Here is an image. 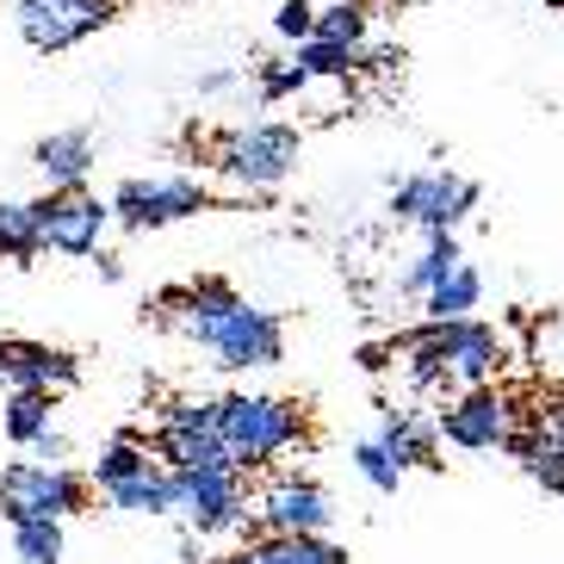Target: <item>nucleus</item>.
Wrapping results in <instances>:
<instances>
[{
    "label": "nucleus",
    "mask_w": 564,
    "mask_h": 564,
    "mask_svg": "<svg viewBox=\"0 0 564 564\" xmlns=\"http://www.w3.org/2000/svg\"><path fill=\"white\" fill-rule=\"evenodd\" d=\"M162 316L186 335V341H199V348L212 354V366H224V372L280 366V354H285L280 316L261 311V304H249V299H236L224 280H199V285L167 292Z\"/></svg>",
    "instance_id": "obj_1"
},
{
    "label": "nucleus",
    "mask_w": 564,
    "mask_h": 564,
    "mask_svg": "<svg viewBox=\"0 0 564 564\" xmlns=\"http://www.w3.org/2000/svg\"><path fill=\"white\" fill-rule=\"evenodd\" d=\"M410 348V384L434 391V384H484L502 366V341L478 316H429L415 335H403Z\"/></svg>",
    "instance_id": "obj_2"
},
{
    "label": "nucleus",
    "mask_w": 564,
    "mask_h": 564,
    "mask_svg": "<svg viewBox=\"0 0 564 564\" xmlns=\"http://www.w3.org/2000/svg\"><path fill=\"white\" fill-rule=\"evenodd\" d=\"M217 434L242 471H261V465L285 459L292 447L311 441V422L292 398H267V391H230L217 398Z\"/></svg>",
    "instance_id": "obj_3"
},
{
    "label": "nucleus",
    "mask_w": 564,
    "mask_h": 564,
    "mask_svg": "<svg viewBox=\"0 0 564 564\" xmlns=\"http://www.w3.org/2000/svg\"><path fill=\"white\" fill-rule=\"evenodd\" d=\"M212 167L224 181L249 186V193H273V186H285L292 167H299V131H292V124H273V118L242 124V131H230L217 143Z\"/></svg>",
    "instance_id": "obj_4"
},
{
    "label": "nucleus",
    "mask_w": 564,
    "mask_h": 564,
    "mask_svg": "<svg viewBox=\"0 0 564 564\" xmlns=\"http://www.w3.org/2000/svg\"><path fill=\"white\" fill-rule=\"evenodd\" d=\"M174 478V514L199 533H236L249 528V490H242V465H181Z\"/></svg>",
    "instance_id": "obj_5"
},
{
    "label": "nucleus",
    "mask_w": 564,
    "mask_h": 564,
    "mask_svg": "<svg viewBox=\"0 0 564 564\" xmlns=\"http://www.w3.org/2000/svg\"><path fill=\"white\" fill-rule=\"evenodd\" d=\"M106 205H112V224H124V230H162V224L212 212V193L199 174H131V181H118Z\"/></svg>",
    "instance_id": "obj_6"
},
{
    "label": "nucleus",
    "mask_w": 564,
    "mask_h": 564,
    "mask_svg": "<svg viewBox=\"0 0 564 564\" xmlns=\"http://www.w3.org/2000/svg\"><path fill=\"white\" fill-rule=\"evenodd\" d=\"M87 509V478L68 471V465H44V459H19L0 471V514L7 521H25V514H68Z\"/></svg>",
    "instance_id": "obj_7"
},
{
    "label": "nucleus",
    "mask_w": 564,
    "mask_h": 564,
    "mask_svg": "<svg viewBox=\"0 0 564 564\" xmlns=\"http://www.w3.org/2000/svg\"><path fill=\"white\" fill-rule=\"evenodd\" d=\"M112 13H118V0H13L19 37H25L32 51H44V56L87 44L94 32L112 25Z\"/></svg>",
    "instance_id": "obj_8"
},
{
    "label": "nucleus",
    "mask_w": 564,
    "mask_h": 564,
    "mask_svg": "<svg viewBox=\"0 0 564 564\" xmlns=\"http://www.w3.org/2000/svg\"><path fill=\"white\" fill-rule=\"evenodd\" d=\"M471 212H478V181H459L447 167H422L391 193V217L415 230H459Z\"/></svg>",
    "instance_id": "obj_9"
},
{
    "label": "nucleus",
    "mask_w": 564,
    "mask_h": 564,
    "mask_svg": "<svg viewBox=\"0 0 564 564\" xmlns=\"http://www.w3.org/2000/svg\"><path fill=\"white\" fill-rule=\"evenodd\" d=\"M37 205V236L56 254H100V236L112 224V205H100L87 186H51V199Z\"/></svg>",
    "instance_id": "obj_10"
},
{
    "label": "nucleus",
    "mask_w": 564,
    "mask_h": 564,
    "mask_svg": "<svg viewBox=\"0 0 564 564\" xmlns=\"http://www.w3.org/2000/svg\"><path fill=\"white\" fill-rule=\"evenodd\" d=\"M441 441H453V447H465V453H497L502 447V434L514 429V403L502 398L497 384L484 379V384H465L459 398L441 410Z\"/></svg>",
    "instance_id": "obj_11"
},
{
    "label": "nucleus",
    "mask_w": 564,
    "mask_h": 564,
    "mask_svg": "<svg viewBox=\"0 0 564 564\" xmlns=\"http://www.w3.org/2000/svg\"><path fill=\"white\" fill-rule=\"evenodd\" d=\"M261 533H329V490L316 478H273L261 497Z\"/></svg>",
    "instance_id": "obj_12"
},
{
    "label": "nucleus",
    "mask_w": 564,
    "mask_h": 564,
    "mask_svg": "<svg viewBox=\"0 0 564 564\" xmlns=\"http://www.w3.org/2000/svg\"><path fill=\"white\" fill-rule=\"evenodd\" d=\"M82 379V360L51 341H0V384L7 391H68Z\"/></svg>",
    "instance_id": "obj_13"
},
{
    "label": "nucleus",
    "mask_w": 564,
    "mask_h": 564,
    "mask_svg": "<svg viewBox=\"0 0 564 564\" xmlns=\"http://www.w3.org/2000/svg\"><path fill=\"white\" fill-rule=\"evenodd\" d=\"M212 564H348V546H335L329 533H261L242 552Z\"/></svg>",
    "instance_id": "obj_14"
},
{
    "label": "nucleus",
    "mask_w": 564,
    "mask_h": 564,
    "mask_svg": "<svg viewBox=\"0 0 564 564\" xmlns=\"http://www.w3.org/2000/svg\"><path fill=\"white\" fill-rule=\"evenodd\" d=\"M372 441H379L403 471H410V465H422V471L441 465V429L422 422V415H410V410H391V403H384V410H379V434H372Z\"/></svg>",
    "instance_id": "obj_15"
},
{
    "label": "nucleus",
    "mask_w": 564,
    "mask_h": 564,
    "mask_svg": "<svg viewBox=\"0 0 564 564\" xmlns=\"http://www.w3.org/2000/svg\"><path fill=\"white\" fill-rule=\"evenodd\" d=\"M32 162H37V174H44L51 186H87L100 150H94V137L87 131H51V137H37Z\"/></svg>",
    "instance_id": "obj_16"
},
{
    "label": "nucleus",
    "mask_w": 564,
    "mask_h": 564,
    "mask_svg": "<svg viewBox=\"0 0 564 564\" xmlns=\"http://www.w3.org/2000/svg\"><path fill=\"white\" fill-rule=\"evenodd\" d=\"M44 236H37V205L32 199H0V261H37Z\"/></svg>",
    "instance_id": "obj_17"
},
{
    "label": "nucleus",
    "mask_w": 564,
    "mask_h": 564,
    "mask_svg": "<svg viewBox=\"0 0 564 564\" xmlns=\"http://www.w3.org/2000/svg\"><path fill=\"white\" fill-rule=\"evenodd\" d=\"M292 68H299L304 82H341V75H354V68H360V44H335V37H304L299 56H292Z\"/></svg>",
    "instance_id": "obj_18"
},
{
    "label": "nucleus",
    "mask_w": 564,
    "mask_h": 564,
    "mask_svg": "<svg viewBox=\"0 0 564 564\" xmlns=\"http://www.w3.org/2000/svg\"><path fill=\"white\" fill-rule=\"evenodd\" d=\"M150 447H143V434L137 429H124L112 441V447L100 453V459H94V490H112V484H124V478H137V471H150Z\"/></svg>",
    "instance_id": "obj_19"
},
{
    "label": "nucleus",
    "mask_w": 564,
    "mask_h": 564,
    "mask_svg": "<svg viewBox=\"0 0 564 564\" xmlns=\"http://www.w3.org/2000/svg\"><path fill=\"white\" fill-rule=\"evenodd\" d=\"M478 299H484V280H478V267H453L441 285H429L422 292V304H429V316H471L478 311Z\"/></svg>",
    "instance_id": "obj_20"
},
{
    "label": "nucleus",
    "mask_w": 564,
    "mask_h": 564,
    "mask_svg": "<svg viewBox=\"0 0 564 564\" xmlns=\"http://www.w3.org/2000/svg\"><path fill=\"white\" fill-rule=\"evenodd\" d=\"M13 552H19V564H63V521L56 514L13 521Z\"/></svg>",
    "instance_id": "obj_21"
},
{
    "label": "nucleus",
    "mask_w": 564,
    "mask_h": 564,
    "mask_svg": "<svg viewBox=\"0 0 564 564\" xmlns=\"http://www.w3.org/2000/svg\"><path fill=\"white\" fill-rule=\"evenodd\" d=\"M453 267H459V242H453V230H429V249H422V254L410 261V273H403V285H410L415 299H422L429 285H441V280H447Z\"/></svg>",
    "instance_id": "obj_22"
},
{
    "label": "nucleus",
    "mask_w": 564,
    "mask_h": 564,
    "mask_svg": "<svg viewBox=\"0 0 564 564\" xmlns=\"http://www.w3.org/2000/svg\"><path fill=\"white\" fill-rule=\"evenodd\" d=\"M521 465H528V478L546 490V497H564V434L540 429L533 434V447L521 453Z\"/></svg>",
    "instance_id": "obj_23"
},
{
    "label": "nucleus",
    "mask_w": 564,
    "mask_h": 564,
    "mask_svg": "<svg viewBox=\"0 0 564 564\" xmlns=\"http://www.w3.org/2000/svg\"><path fill=\"white\" fill-rule=\"evenodd\" d=\"M44 429H51V391H13L7 398V434L19 447H32Z\"/></svg>",
    "instance_id": "obj_24"
},
{
    "label": "nucleus",
    "mask_w": 564,
    "mask_h": 564,
    "mask_svg": "<svg viewBox=\"0 0 564 564\" xmlns=\"http://www.w3.org/2000/svg\"><path fill=\"white\" fill-rule=\"evenodd\" d=\"M311 37L366 44V7H360V0H329V7H316V32H311Z\"/></svg>",
    "instance_id": "obj_25"
},
{
    "label": "nucleus",
    "mask_w": 564,
    "mask_h": 564,
    "mask_svg": "<svg viewBox=\"0 0 564 564\" xmlns=\"http://www.w3.org/2000/svg\"><path fill=\"white\" fill-rule=\"evenodd\" d=\"M354 471H360V478L372 484L379 497H398V484H403V465L391 459L379 441H360V447H354Z\"/></svg>",
    "instance_id": "obj_26"
},
{
    "label": "nucleus",
    "mask_w": 564,
    "mask_h": 564,
    "mask_svg": "<svg viewBox=\"0 0 564 564\" xmlns=\"http://www.w3.org/2000/svg\"><path fill=\"white\" fill-rule=\"evenodd\" d=\"M155 429H217V403H205V398H174L162 415H155Z\"/></svg>",
    "instance_id": "obj_27"
},
{
    "label": "nucleus",
    "mask_w": 564,
    "mask_h": 564,
    "mask_svg": "<svg viewBox=\"0 0 564 564\" xmlns=\"http://www.w3.org/2000/svg\"><path fill=\"white\" fill-rule=\"evenodd\" d=\"M273 32H280L285 44H304V37L316 32V7L311 0H285L280 13H273Z\"/></svg>",
    "instance_id": "obj_28"
},
{
    "label": "nucleus",
    "mask_w": 564,
    "mask_h": 564,
    "mask_svg": "<svg viewBox=\"0 0 564 564\" xmlns=\"http://www.w3.org/2000/svg\"><path fill=\"white\" fill-rule=\"evenodd\" d=\"M304 87H311V82H304L292 63H267V68H261V100H267V106H273V100H292V94H304Z\"/></svg>",
    "instance_id": "obj_29"
},
{
    "label": "nucleus",
    "mask_w": 564,
    "mask_h": 564,
    "mask_svg": "<svg viewBox=\"0 0 564 564\" xmlns=\"http://www.w3.org/2000/svg\"><path fill=\"white\" fill-rule=\"evenodd\" d=\"M25 453H32V459H44V465H63V459H68V441H63L56 429H44V434H37V441H32Z\"/></svg>",
    "instance_id": "obj_30"
},
{
    "label": "nucleus",
    "mask_w": 564,
    "mask_h": 564,
    "mask_svg": "<svg viewBox=\"0 0 564 564\" xmlns=\"http://www.w3.org/2000/svg\"><path fill=\"white\" fill-rule=\"evenodd\" d=\"M391 354H398V341H391V348H384V341H372V348H360V366H366V372H384V366H391Z\"/></svg>",
    "instance_id": "obj_31"
},
{
    "label": "nucleus",
    "mask_w": 564,
    "mask_h": 564,
    "mask_svg": "<svg viewBox=\"0 0 564 564\" xmlns=\"http://www.w3.org/2000/svg\"><path fill=\"white\" fill-rule=\"evenodd\" d=\"M100 280H124V267H118V254L100 249Z\"/></svg>",
    "instance_id": "obj_32"
},
{
    "label": "nucleus",
    "mask_w": 564,
    "mask_h": 564,
    "mask_svg": "<svg viewBox=\"0 0 564 564\" xmlns=\"http://www.w3.org/2000/svg\"><path fill=\"white\" fill-rule=\"evenodd\" d=\"M546 429H552V434H564V398H558V403H546Z\"/></svg>",
    "instance_id": "obj_33"
}]
</instances>
